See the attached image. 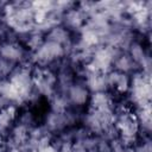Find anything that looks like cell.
I'll list each match as a JSON object with an SVG mask.
<instances>
[{
    "instance_id": "obj_1",
    "label": "cell",
    "mask_w": 152,
    "mask_h": 152,
    "mask_svg": "<svg viewBox=\"0 0 152 152\" xmlns=\"http://www.w3.org/2000/svg\"><path fill=\"white\" fill-rule=\"evenodd\" d=\"M23 56H24L23 49L14 43H6L0 46V57L7 61L15 62V61H19Z\"/></svg>"
},
{
    "instance_id": "obj_2",
    "label": "cell",
    "mask_w": 152,
    "mask_h": 152,
    "mask_svg": "<svg viewBox=\"0 0 152 152\" xmlns=\"http://www.w3.org/2000/svg\"><path fill=\"white\" fill-rule=\"evenodd\" d=\"M68 94H69L68 95L69 101L75 104H83L87 101V96H88L87 89L80 84L71 86L68 90Z\"/></svg>"
}]
</instances>
